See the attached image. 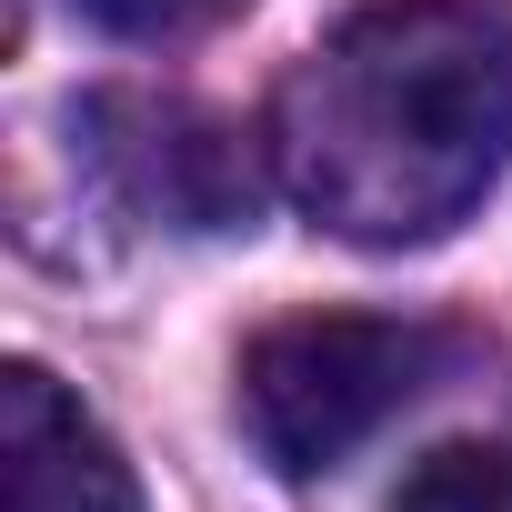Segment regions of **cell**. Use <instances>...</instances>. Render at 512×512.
Masks as SVG:
<instances>
[{"instance_id": "obj_4", "label": "cell", "mask_w": 512, "mask_h": 512, "mask_svg": "<svg viewBox=\"0 0 512 512\" xmlns=\"http://www.w3.org/2000/svg\"><path fill=\"white\" fill-rule=\"evenodd\" d=\"M0 502L11 512H141L121 442L41 362L0 372Z\"/></svg>"}, {"instance_id": "obj_5", "label": "cell", "mask_w": 512, "mask_h": 512, "mask_svg": "<svg viewBox=\"0 0 512 512\" xmlns=\"http://www.w3.org/2000/svg\"><path fill=\"white\" fill-rule=\"evenodd\" d=\"M392 512H512V452H492V442H432L402 472Z\"/></svg>"}, {"instance_id": "obj_2", "label": "cell", "mask_w": 512, "mask_h": 512, "mask_svg": "<svg viewBox=\"0 0 512 512\" xmlns=\"http://www.w3.org/2000/svg\"><path fill=\"white\" fill-rule=\"evenodd\" d=\"M462 362V332L412 312H292L241 352V432L272 472H332Z\"/></svg>"}, {"instance_id": "obj_6", "label": "cell", "mask_w": 512, "mask_h": 512, "mask_svg": "<svg viewBox=\"0 0 512 512\" xmlns=\"http://www.w3.org/2000/svg\"><path fill=\"white\" fill-rule=\"evenodd\" d=\"M71 11L121 31V41H181V31H211L231 0H71Z\"/></svg>"}, {"instance_id": "obj_3", "label": "cell", "mask_w": 512, "mask_h": 512, "mask_svg": "<svg viewBox=\"0 0 512 512\" xmlns=\"http://www.w3.org/2000/svg\"><path fill=\"white\" fill-rule=\"evenodd\" d=\"M81 121H91L101 171L131 191V211L181 221V231H251L262 171H251V151H241L231 121H211L191 101H141V91H111Z\"/></svg>"}, {"instance_id": "obj_1", "label": "cell", "mask_w": 512, "mask_h": 512, "mask_svg": "<svg viewBox=\"0 0 512 512\" xmlns=\"http://www.w3.org/2000/svg\"><path fill=\"white\" fill-rule=\"evenodd\" d=\"M282 191L362 241H442L512 161V0H372L272 101Z\"/></svg>"}]
</instances>
